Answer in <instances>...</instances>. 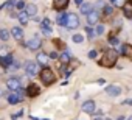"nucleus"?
Returning <instances> with one entry per match:
<instances>
[{
    "label": "nucleus",
    "instance_id": "obj_23",
    "mask_svg": "<svg viewBox=\"0 0 132 120\" xmlns=\"http://www.w3.org/2000/svg\"><path fill=\"white\" fill-rule=\"evenodd\" d=\"M10 36H11V33H10L8 30H5V28H3V30H0V39H2V41L6 42V41L10 39Z\"/></svg>",
    "mask_w": 132,
    "mask_h": 120
},
{
    "label": "nucleus",
    "instance_id": "obj_27",
    "mask_svg": "<svg viewBox=\"0 0 132 120\" xmlns=\"http://www.w3.org/2000/svg\"><path fill=\"white\" fill-rule=\"evenodd\" d=\"M73 42H76V44H81L82 41H84V38H82V34H73Z\"/></svg>",
    "mask_w": 132,
    "mask_h": 120
},
{
    "label": "nucleus",
    "instance_id": "obj_35",
    "mask_svg": "<svg viewBox=\"0 0 132 120\" xmlns=\"http://www.w3.org/2000/svg\"><path fill=\"white\" fill-rule=\"evenodd\" d=\"M96 8L104 10V0H98V2H96Z\"/></svg>",
    "mask_w": 132,
    "mask_h": 120
},
{
    "label": "nucleus",
    "instance_id": "obj_31",
    "mask_svg": "<svg viewBox=\"0 0 132 120\" xmlns=\"http://www.w3.org/2000/svg\"><path fill=\"white\" fill-rule=\"evenodd\" d=\"M23 115V109H20V111H17V112H14V114H11V118L13 120H17L19 117H22Z\"/></svg>",
    "mask_w": 132,
    "mask_h": 120
},
{
    "label": "nucleus",
    "instance_id": "obj_16",
    "mask_svg": "<svg viewBox=\"0 0 132 120\" xmlns=\"http://www.w3.org/2000/svg\"><path fill=\"white\" fill-rule=\"evenodd\" d=\"M121 53H123L126 58H132V45H130V44H123Z\"/></svg>",
    "mask_w": 132,
    "mask_h": 120
},
{
    "label": "nucleus",
    "instance_id": "obj_3",
    "mask_svg": "<svg viewBox=\"0 0 132 120\" xmlns=\"http://www.w3.org/2000/svg\"><path fill=\"white\" fill-rule=\"evenodd\" d=\"M67 27L69 30H75V28H78L79 27V19H78V16L76 14H73V13H70L69 14V19H67Z\"/></svg>",
    "mask_w": 132,
    "mask_h": 120
},
{
    "label": "nucleus",
    "instance_id": "obj_21",
    "mask_svg": "<svg viewBox=\"0 0 132 120\" xmlns=\"http://www.w3.org/2000/svg\"><path fill=\"white\" fill-rule=\"evenodd\" d=\"M28 17H30V16L27 14V11H20L19 16H17V19L20 20V24H27V22H28Z\"/></svg>",
    "mask_w": 132,
    "mask_h": 120
},
{
    "label": "nucleus",
    "instance_id": "obj_29",
    "mask_svg": "<svg viewBox=\"0 0 132 120\" xmlns=\"http://www.w3.org/2000/svg\"><path fill=\"white\" fill-rule=\"evenodd\" d=\"M53 44H54L57 48H65V45H64V42H62L61 39H53Z\"/></svg>",
    "mask_w": 132,
    "mask_h": 120
},
{
    "label": "nucleus",
    "instance_id": "obj_8",
    "mask_svg": "<svg viewBox=\"0 0 132 120\" xmlns=\"http://www.w3.org/2000/svg\"><path fill=\"white\" fill-rule=\"evenodd\" d=\"M40 45H42V42H40V39L39 38H31L28 42H27V47L30 48V50H39L40 48Z\"/></svg>",
    "mask_w": 132,
    "mask_h": 120
},
{
    "label": "nucleus",
    "instance_id": "obj_11",
    "mask_svg": "<svg viewBox=\"0 0 132 120\" xmlns=\"http://www.w3.org/2000/svg\"><path fill=\"white\" fill-rule=\"evenodd\" d=\"M11 36H13L16 41L22 42V38H23V30H22L20 27H13V28H11Z\"/></svg>",
    "mask_w": 132,
    "mask_h": 120
},
{
    "label": "nucleus",
    "instance_id": "obj_44",
    "mask_svg": "<svg viewBox=\"0 0 132 120\" xmlns=\"http://www.w3.org/2000/svg\"><path fill=\"white\" fill-rule=\"evenodd\" d=\"M93 120H103V117H101V115H98V117H95Z\"/></svg>",
    "mask_w": 132,
    "mask_h": 120
},
{
    "label": "nucleus",
    "instance_id": "obj_22",
    "mask_svg": "<svg viewBox=\"0 0 132 120\" xmlns=\"http://www.w3.org/2000/svg\"><path fill=\"white\" fill-rule=\"evenodd\" d=\"M123 13H124V16H126L127 19H132V6H130L129 3H127V5H124Z\"/></svg>",
    "mask_w": 132,
    "mask_h": 120
},
{
    "label": "nucleus",
    "instance_id": "obj_20",
    "mask_svg": "<svg viewBox=\"0 0 132 120\" xmlns=\"http://www.w3.org/2000/svg\"><path fill=\"white\" fill-rule=\"evenodd\" d=\"M16 3H17L16 0H8V2H5V3H3L2 6H0V10H5V8H8V10H13Z\"/></svg>",
    "mask_w": 132,
    "mask_h": 120
},
{
    "label": "nucleus",
    "instance_id": "obj_9",
    "mask_svg": "<svg viewBox=\"0 0 132 120\" xmlns=\"http://www.w3.org/2000/svg\"><path fill=\"white\" fill-rule=\"evenodd\" d=\"M39 94H40V89H39V86L34 84V83H31V84L27 87V95H28V97L33 98V97H37Z\"/></svg>",
    "mask_w": 132,
    "mask_h": 120
},
{
    "label": "nucleus",
    "instance_id": "obj_42",
    "mask_svg": "<svg viewBox=\"0 0 132 120\" xmlns=\"http://www.w3.org/2000/svg\"><path fill=\"white\" fill-rule=\"evenodd\" d=\"M124 104H132V100H124Z\"/></svg>",
    "mask_w": 132,
    "mask_h": 120
},
{
    "label": "nucleus",
    "instance_id": "obj_5",
    "mask_svg": "<svg viewBox=\"0 0 132 120\" xmlns=\"http://www.w3.org/2000/svg\"><path fill=\"white\" fill-rule=\"evenodd\" d=\"M14 63V58H13V53L6 55V56H0V66H2L3 69H10V66Z\"/></svg>",
    "mask_w": 132,
    "mask_h": 120
},
{
    "label": "nucleus",
    "instance_id": "obj_17",
    "mask_svg": "<svg viewBox=\"0 0 132 120\" xmlns=\"http://www.w3.org/2000/svg\"><path fill=\"white\" fill-rule=\"evenodd\" d=\"M48 58H50V56H48V55H45V53H39V55L36 56L37 63H39L42 67H45V66H47V61H48Z\"/></svg>",
    "mask_w": 132,
    "mask_h": 120
},
{
    "label": "nucleus",
    "instance_id": "obj_32",
    "mask_svg": "<svg viewBox=\"0 0 132 120\" xmlns=\"http://www.w3.org/2000/svg\"><path fill=\"white\" fill-rule=\"evenodd\" d=\"M103 11H104V14H106V16H110V14L113 13V6H104V10H103Z\"/></svg>",
    "mask_w": 132,
    "mask_h": 120
},
{
    "label": "nucleus",
    "instance_id": "obj_43",
    "mask_svg": "<svg viewBox=\"0 0 132 120\" xmlns=\"http://www.w3.org/2000/svg\"><path fill=\"white\" fill-rule=\"evenodd\" d=\"M117 120H126V117H124V115H120V117H118Z\"/></svg>",
    "mask_w": 132,
    "mask_h": 120
},
{
    "label": "nucleus",
    "instance_id": "obj_37",
    "mask_svg": "<svg viewBox=\"0 0 132 120\" xmlns=\"http://www.w3.org/2000/svg\"><path fill=\"white\" fill-rule=\"evenodd\" d=\"M109 42H110L112 45H118V39H117V38H112V39H109Z\"/></svg>",
    "mask_w": 132,
    "mask_h": 120
},
{
    "label": "nucleus",
    "instance_id": "obj_4",
    "mask_svg": "<svg viewBox=\"0 0 132 120\" xmlns=\"http://www.w3.org/2000/svg\"><path fill=\"white\" fill-rule=\"evenodd\" d=\"M25 72H27V75H30V77H36V75H37V63H34V61H27V63H25Z\"/></svg>",
    "mask_w": 132,
    "mask_h": 120
},
{
    "label": "nucleus",
    "instance_id": "obj_7",
    "mask_svg": "<svg viewBox=\"0 0 132 120\" xmlns=\"http://www.w3.org/2000/svg\"><path fill=\"white\" fill-rule=\"evenodd\" d=\"M82 111H84L86 114H95V111H96V104H95V101H92V100L84 101V103H82Z\"/></svg>",
    "mask_w": 132,
    "mask_h": 120
},
{
    "label": "nucleus",
    "instance_id": "obj_14",
    "mask_svg": "<svg viewBox=\"0 0 132 120\" xmlns=\"http://www.w3.org/2000/svg\"><path fill=\"white\" fill-rule=\"evenodd\" d=\"M67 19H69V14H65V13H61L56 19V24L61 25V27H65L67 25Z\"/></svg>",
    "mask_w": 132,
    "mask_h": 120
},
{
    "label": "nucleus",
    "instance_id": "obj_38",
    "mask_svg": "<svg viewBox=\"0 0 132 120\" xmlns=\"http://www.w3.org/2000/svg\"><path fill=\"white\" fill-rule=\"evenodd\" d=\"M40 25H50V27H51V24H50V20H48L47 17H45V19H44V20L40 22Z\"/></svg>",
    "mask_w": 132,
    "mask_h": 120
},
{
    "label": "nucleus",
    "instance_id": "obj_34",
    "mask_svg": "<svg viewBox=\"0 0 132 120\" xmlns=\"http://www.w3.org/2000/svg\"><path fill=\"white\" fill-rule=\"evenodd\" d=\"M89 58H90V59H95V58H96V50H90V51H89Z\"/></svg>",
    "mask_w": 132,
    "mask_h": 120
},
{
    "label": "nucleus",
    "instance_id": "obj_25",
    "mask_svg": "<svg viewBox=\"0 0 132 120\" xmlns=\"http://www.w3.org/2000/svg\"><path fill=\"white\" fill-rule=\"evenodd\" d=\"M86 31H87V38H89V39H93L95 34H96V31H95L93 28H90V27H86Z\"/></svg>",
    "mask_w": 132,
    "mask_h": 120
},
{
    "label": "nucleus",
    "instance_id": "obj_15",
    "mask_svg": "<svg viewBox=\"0 0 132 120\" xmlns=\"http://www.w3.org/2000/svg\"><path fill=\"white\" fill-rule=\"evenodd\" d=\"M79 11L82 13V14H86V16H89L92 11H93V5H90V3H82L81 6H79Z\"/></svg>",
    "mask_w": 132,
    "mask_h": 120
},
{
    "label": "nucleus",
    "instance_id": "obj_24",
    "mask_svg": "<svg viewBox=\"0 0 132 120\" xmlns=\"http://www.w3.org/2000/svg\"><path fill=\"white\" fill-rule=\"evenodd\" d=\"M61 61H62V63H70V61H72L70 53H69V51H64V53L61 55Z\"/></svg>",
    "mask_w": 132,
    "mask_h": 120
},
{
    "label": "nucleus",
    "instance_id": "obj_28",
    "mask_svg": "<svg viewBox=\"0 0 132 120\" xmlns=\"http://www.w3.org/2000/svg\"><path fill=\"white\" fill-rule=\"evenodd\" d=\"M51 31H53V30H51L50 25H42V33H44V34H51Z\"/></svg>",
    "mask_w": 132,
    "mask_h": 120
},
{
    "label": "nucleus",
    "instance_id": "obj_36",
    "mask_svg": "<svg viewBox=\"0 0 132 120\" xmlns=\"http://www.w3.org/2000/svg\"><path fill=\"white\" fill-rule=\"evenodd\" d=\"M48 56H50V58H51V59H57V58H59V55H57V53H56V51H51V53H50V55H48Z\"/></svg>",
    "mask_w": 132,
    "mask_h": 120
},
{
    "label": "nucleus",
    "instance_id": "obj_46",
    "mask_svg": "<svg viewBox=\"0 0 132 120\" xmlns=\"http://www.w3.org/2000/svg\"><path fill=\"white\" fill-rule=\"evenodd\" d=\"M126 120H132V115H130V117H127V118H126Z\"/></svg>",
    "mask_w": 132,
    "mask_h": 120
},
{
    "label": "nucleus",
    "instance_id": "obj_39",
    "mask_svg": "<svg viewBox=\"0 0 132 120\" xmlns=\"http://www.w3.org/2000/svg\"><path fill=\"white\" fill-rule=\"evenodd\" d=\"M75 3H76V5H78V6H81V5H82V3H84V2H82V0H75Z\"/></svg>",
    "mask_w": 132,
    "mask_h": 120
},
{
    "label": "nucleus",
    "instance_id": "obj_26",
    "mask_svg": "<svg viewBox=\"0 0 132 120\" xmlns=\"http://www.w3.org/2000/svg\"><path fill=\"white\" fill-rule=\"evenodd\" d=\"M16 8H17V10H19V13H20V11H25L27 5H25V2H23V0H19V2L16 3Z\"/></svg>",
    "mask_w": 132,
    "mask_h": 120
},
{
    "label": "nucleus",
    "instance_id": "obj_45",
    "mask_svg": "<svg viewBox=\"0 0 132 120\" xmlns=\"http://www.w3.org/2000/svg\"><path fill=\"white\" fill-rule=\"evenodd\" d=\"M127 3H129V5H130V6H132V0H127Z\"/></svg>",
    "mask_w": 132,
    "mask_h": 120
},
{
    "label": "nucleus",
    "instance_id": "obj_47",
    "mask_svg": "<svg viewBox=\"0 0 132 120\" xmlns=\"http://www.w3.org/2000/svg\"><path fill=\"white\" fill-rule=\"evenodd\" d=\"M0 97H2V91H0Z\"/></svg>",
    "mask_w": 132,
    "mask_h": 120
},
{
    "label": "nucleus",
    "instance_id": "obj_10",
    "mask_svg": "<svg viewBox=\"0 0 132 120\" xmlns=\"http://www.w3.org/2000/svg\"><path fill=\"white\" fill-rule=\"evenodd\" d=\"M69 2H70V0H54V2H53V8L56 11H62V10H65L69 6Z\"/></svg>",
    "mask_w": 132,
    "mask_h": 120
},
{
    "label": "nucleus",
    "instance_id": "obj_6",
    "mask_svg": "<svg viewBox=\"0 0 132 120\" xmlns=\"http://www.w3.org/2000/svg\"><path fill=\"white\" fill-rule=\"evenodd\" d=\"M6 86H8V89L10 91H19V89H22L20 86H22V81L19 80V78H10L8 81H6Z\"/></svg>",
    "mask_w": 132,
    "mask_h": 120
},
{
    "label": "nucleus",
    "instance_id": "obj_18",
    "mask_svg": "<svg viewBox=\"0 0 132 120\" xmlns=\"http://www.w3.org/2000/svg\"><path fill=\"white\" fill-rule=\"evenodd\" d=\"M6 98H8V103L10 104H16L19 101H22L20 97H19V94H6Z\"/></svg>",
    "mask_w": 132,
    "mask_h": 120
},
{
    "label": "nucleus",
    "instance_id": "obj_13",
    "mask_svg": "<svg viewBox=\"0 0 132 120\" xmlns=\"http://www.w3.org/2000/svg\"><path fill=\"white\" fill-rule=\"evenodd\" d=\"M98 19H100V13H98V11H92V13L87 16V24H89V27H90V25H95V24L98 22Z\"/></svg>",
    "mask_w": 132,
    "mask_h": 120
},
{
    "label": "nucleus",
    "instance_id": "obj_1",
    "mask_svg": "<svg viewBox=\"0 0 132 120\" xmlns=\"http://www.w3.org/2000/svg\"><path fill=\"white\" fill-rule=\"evenodd\" d=\"M117 61H118V53H117L113 48H109V50H106V51L103 53V56H101V59L98 61V64H100L101 67L110 69V67H113V66L117 64Z\"/></svg>",
    "mask_w": 132,
    "mask_h": 120
},
{
    "label": "nucleus",
    "instance_id": "obj_12",
    "mask_svg": "<svg viewBox=\"0 0 132 120\" xmlns=\"http://www.w3.org/2000/svg\"><path fill=\"white\" fill-rule=\"evenodd\" d=\"M106 94H109V95H112V97H117V95H120V94H121V87H120V86H117V84L107 86V87H106Z\"/></svg>",
    "mask_w": 132,
    "mask_h": 120
},
{
    "label": "nucleus",
    "instance_id": "obj_33",
    "mask_svg": "<svg viewBox=\"0 0 132 120\" xmlns=\"http://www.w3.org/2000/svg\"><path fill=\"white\" fill-rule=\"evenodd\" d=\"M95 31H96V34H100V36H101V34H103V33H104V27H103V25H98V27H96V30H95Z\"/></svg>",
    "mask_w": 132,
    "mask_h": 120
},
{
    "label": "nucleus",
    "instance_id": "obj_19",
    "mask_svg": "<svg viewBox=\"0 0 132 120\" xmlns=\"http://www.w3.org/2000/svg\"><path fill=\"white\" fill-rule=\"evenodd\" d=\"M25 11H27V14L28 16H36L37 14V6L34 5V3H30V5H27V8H25Z\"/></svg>",
    "mask_w": 132,
    "mask_h": 120
},
{
    "label": "nucleus",
    "instance_id": "obj_2",
    "mask_svg": "<svg viewBox=\"0 0 132 120\" xmlns=\"http://www.w3.org/2000/svg\"><path fill=\"white\" fill-rule=\"evenodd\" d=\"M39 77H40V81H42L45 86H50V84H53V83L56 81V75H54V72H53L50 67H47V66L40 70Z\"/></svg>",
    "mask_w": 132,
    "mask_h": 120
},
{
    "label": "nucleus",
    "instance_id": "obj_41",
    "mask_svg": "<svg viewBox=\"0 0 132 120\" xmlns=\"http://www.w3.org/2000/svg\"><path fill=\"white\" fill-rule=\"evenodd\" d=\"M31 118L33 120H50V118H37V117H33V115H31Z\"/></svg>",
    "mask_w": 132,
    "mask_h": 120
},
{
    "label": "nucleus",
    "instance_id": "obj_30",
    "mask_svg": "<svg viewBox=\"0 0 132 120\" xmlns=\"http://www.w3.org/2000/svg\"><path fill=\"white\" fill-rule=\"evenodd\" d=\"M19 67H20V63H19V61H14V63H13V64L10 66V69H8V70H11V72H14V70H17Z\"/></svg>",
    "mask_w": 132,
    "mask_h": 120
},
{
    "label": "nucleus",
    "instance_id": "obj_40",
    "mask_svg": "<svg viewBox=\"0 0 132 120\" xmlns=\"http://www.w3.org/2000/svg\"><path fill=\"white\" fill-rule=\"evenodd\" d=\"M33 20H34V22H42V20H40V17H37V16H34V17H33Z\"/></svg>",
    "mask_w": 132,
    "mask_h": 120
}]
</instances>
